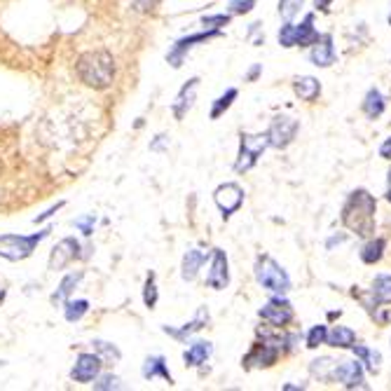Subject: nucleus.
<instances>
[{
    "mask_svg": "<svg viewBox=\"0 0 391 391\" xmlns=\"http://www.w3.org/2000/svg\"><path fill=\"white\" fill-rule=\"evenodd\" d=\"M215 36H220V31H218V29H211V31H206V33H194V36H190V38L178 40V43L173 45V50L169 52V64L173 66V69H178V66L183 64L185 54L190 52L194 45H197V43H204V40L215 38Z\"/></svg>",
    "mask_w": 391,
    "mask_h": 391,
    "instance_id": "obj_12",
    "label": "nucleus"
},
{
    "mask_svg": "<svg viewBox=\"0 0 391 391\" xmlns=\"http://www.w3.org/2000/svg\"><path fill=\"white\" fill-rule=\"evenodd\" d=\"M258 314H260L262 321H267L269 326H274V328L288 326V323L293 321V316H295L293 305H291V302H288L286 298H281V295H276V298L269 300Z\"/></svg>",
    "mask_w": 391,
    "mask_h": 391,
    "instance_id": "obj_8",
    "label": "nucleus"
},
{
    "mask_svg": "<svg viewBox=\"0 0 391 391\" xmlns=\"http://www.w3.org/2000/svg\"><path fill=\"white\" fill-rule=\"evenodd\" d=\"M356 342V333L347 326H335L333 330H328V340L326 345L338 347V349H352V345Z\"/></svg>",
    "mask_w": 391,
    "mask_h": 391,
    "instance_id": "obj_21",
    "label": "nucleus"
},
{
    "mask_svg": "<svg viewBox=\"0 0 391 391\" xmlns=\"http://www.w3.org/2000/svg\"><path fill=\"white\" fill-rule=\"evenodd\" d=\"M389 26H391V15H389Z\"/></svg>",
    "mask_w": 391,
    "mask_h": 391,
    "instance_id": "obj_46",
    "label": "nucleus"
},
{
    "mask_svg": "<svg viewBox=\"0 0 391 391\" xmlns=\"http://www.w3.org/2000/svg\"><path fill=\"white\" fill-rule=\"evenodd\" d=\"M162 377V380H166V382H173V377L169 373V368H166V363L162 356H152V359H148L145 361V366H143V377L145 380H152V377Z\"/></svg>",
    "mask_w": 391,
    "mask_h": 391,
    "instance_id": "obj_23",
    "label": "nucleus"
},
{
    "mask_svg": "<svg viewBox=\"0 0 391 391\" xmlns=\"http://www.w3.org/2000/svg\"><path fill=\"white\" fill-rule=\"evenodd\" d=\"M335 59H338V52H335L333 36H330V33H321L319 40L312 45L309 62H312L314 66H319V69H328V66L335 64Z\"/></svg>",
    "mask_w": 391,
    "mask_h": 391,
    "instance_id": "obj_11",
    "label": "nucleus"
},
{
    "mask_svg": "<svg viewBox=\"0 0 391 391\" xmlns=\"http://www.w3.org/2000/svg\"><path fill=\"white\" fill-rule=\"evenodd\" d=\"M370 293L375 295L380 305H391V274H377Z\"/></svg>",
    "mask_w": 391,
    "mask_h": 391,
    "instance_id": "obj_25",
    "label": "nucleus"
},
{
    "mask_svg": "<svg viewBox=\"0 0 391 391\" xmlns=\"http://www.w3.org/2000/svg\"><path fill=\"white\" fill-rule=\"evenodd\" d=\"M197 85H199L197 78L187 80V85H183V90H180L178 99H176V104H173V115H176V120H183L185 113L192 108V104H194V94H197Z\"/></svg>",
    "mask_w": 391,
    "mask_h": 391,
    "instance_id": "obj_16",
    "label": "nucleus"
},
{
    "mask_svg": "<svg viewBox=\"0 0 391 391\" xmlns=\"http://www.w3.org/2000/svg\"><path fill=\"white\" fill-rule=\"evenodd\" d=\"M62 206H64V201H59V204H57V206H52V208H50V211H47V213L38 215V218H36V222H43L45 218H50V215H54V213H57V211H59V208H62Z\"/></svg>",
    "mask_w": 391,
    "mask_h": 391,
    "instance_id": "obj_40",
    "label": "nucleus"
},
{
    "mask_svg": "<svg viewBox=\"0 0 391 391\" xmlns=\"http://www.w3.org/2000/svg\"><path fill=\"white\" fill-rule=\"evenodd\" d=\"M76 225L83 230L85 234H92V225H94V218H87V220H76Z\"/></svg>",
    "mask_w": 391,
    "mask_h": 391,
    "instance_id": "obj_39",
    "label": "nucleus"
},
{
    "mask_svg": "<svg viewBox=\"0 0 391 391\" xmlns=\"http://www.w3.org/2000/svg\"><path fill=\"white\" fill-rule=\"evenodd\" d=\"M206 284L215 288V291H222L227 284H230V272H227V258L220 248L213 251V260H211V269L206 274Z\"/></svg>",
    "mask_w": 391,
    "mask_h": 391,
    "instance_id": "obj_13",
    "label": "nucleus"
},
{
    "mask_svg": "<svg viewBox=\"0 0 391 391\" xmlns=\"http://www.w3.org/2000/svg\"><path fill=\"white\" fill-rule=\"evenodd\" d=\"M342 241H345V234H338V237H330V239H328V244H326V248L330 251V248H333L335 244H342Z\"/></svg>",
    "mask_w": 391,
    "mask_h": 391,
    "instance_id": "obj_42",
    "label": "nucleus"
},
{
    "mask_svg": "<svg viewBox=\"0 0 391 391\" xmlns=\"http://www.w3.org/2000/svg\"><path fill=\"white\" fill-rule=\"evenodd\" d=\"M380 157L382 159H391V136L380 145Z\"/></svg>",
    "mask_w": 391,
    "mask_h": 391,
    "instance_id": "obj_38",
    "label": "nucleus"
},
{
    "mask_svg": "<svg viewBox=\"0 0 391 391\" xmlns=\"http://www.w3.org/2000/svg\"><path fill=\"white\" fill-rule=\"evenodd\" d=\"M330 3H333V0H314V8L319 10V12H328L330 10Z\"/></svg>",
    "mask_w": 391,
    "mask_h": 391,
    "instance_id": "obj_41",
    "label": "nucleus"
},
{
    "mask_svg": "<svg viewBox=\"0 0 391 391\" xmlns=\"http://www.w3.org/2000/svg\"><path fill=\"white\" fill-rule=\"evenodd\" d=\"M375 211L377 201L368 190H354L342 206V222L356 237H370L375 232Z\"/></svg>",
    "mask_w": 391,
    "mask_h": 391,
    "instance_id": "obj_1",
    "label": "nucleus"
},
{
    "mask_svg": "<svg viewBox=\"0 0 391 391\" xmlns=\"http://www.w3.org/2000/svg\"><path fill=\"white\" fill-rule=\"evenodd\" d=\"M201 24H204V26H211V29H220V26L230 24V17H227V15H213V17H204V19H201Z\"/></svg>",
    "mask_w": 391,
    "mask_h": 391,
    "instance_id": "obj_36",
    "label": "nucleus"
},
{
    "mask_svg": "<svg viewBox=\"0 0 391 391\" xmlns=\"http://www.w3.org/2000/svg\"><path fill=\"white\" fill-rule=\"evenodd\" d=\"M101 370V359L97 354H80L78 363L71 370V377L76 382H92Z\"/></svg>",
    "mask_w": 391,
    "mask_h": 391,
    "instance_id": "obj_15",
    "label": "nucleus"
},
{
    "mask_svg": "<svg viewBox=\"0 0 391 391\" xmlns=\"http://www.w3.org/2000/svg\"><path fill=\"white\" fill-rule=\"evenodd\" d=\"M204 262H206V253L199 251V248H190V251L183 255V269H180V276H183L185 281H192Z\"/></svg>",
    "mask_w": 391,
    "mask_h": 391,
    "instance_id": "obj_19",
    "label": "nucleus"
},
{
    "mask_svg": "<svg viewBox=\"0 0 391 391\" xmlns=\"http://www.w3.org/2000/svg\"><path fill=\"white\" fill-rule=\"evenodd\" d=\"M237 90H227L225 94H222V97L218 99V101H215V104H213V111H211V120H218L220 115H222V113H225L227 111V108H230L232 106V101L234 99H237Z\"/></svg>",
    "mask_w": 391,
    "mask_h": 391,
    "instance_id": "obj_31",
    "label": "nucleus"
},
{
    "mask_svg": "<svg viewBox=\"0 0 391 391\" xmlns=\"http://www.w3.org/2000/svg\"><path fill=\"white\" fill-rule=\"evenodd\" d=\"M45 237H47V230L33 234V237L3 234V237H0V255L8 260H24V258H29V255L33 253V248H36Z\"/></svg>",
    "mask_w": 391,
    "mask_h": 391,
    "instance_id": "obj_6",
    "label": "nucleus"
},
{
    "mask_svg": "<svg viewBox=\"0 0 391 391\" xmlns=\"http://www.w3.org/2000/svg\"><path fill=\"white\" fill-rule=\"evenodd\" d=\"M326 340H328V328L323 326V323H319V326H314L312 330H309V335H307V347H309V349H316V347L326 345Z\"/></svg>",
    "mask_w": 391,
    "mask_h": 391,
    "instance_id": "obj_32",
    "label": "nucleus"
},
{
    "mask_svg": "<svg viewBox=\"0 0 391 391\" xmlns=\"http://www.w3.org/2000/svg\"><path fill=\"white\" fill-rule=\"evenodd\" d=\"M213 199L222 211V218H230V215L244 204V190H241L237 183H225L213 192Z\"/></svg>",
    "mask_w": 391,
    "mask_h": 391,
    "instance_id": "obj_10",
    "label": "nucleus"
},
{
    "mask_svg": "<svg viewBox=\"0 0 391 391\" xmlns=\"http://www.w3.org/2000/svg\"><path fill=\"white\" fill-rule=\"evenodd\" d=\"M267 145H269L267 134H241L239 157H237V164H234V171L244 173L248 169H253L258 164V159L262 157V152L267 150Z\"/></svg>",
    "mask_w": 391,
    "mask_h": 391,
    "instance_id": "obj_5",
    "label": "nucleus"
},
{
    "mask_svg": "<svg viewBox=\"0 0 391 391\" xmlns=\"http://www.w3.org/2000/svg\"><path fill=\"white\" fill-rule=\"evenodd\" d=\"M206 323H208V312H206V307H201L199 312H197V316H194V321L185 323V326L178 328V330H173V328L166 326L164 333H169V335H173V338L183 340V338H187V335H192V333H197V330H201V328L206 326Z\"/></svg>",
    "mask_w": 391,
    "mask_h": 391,
    "instance_id": "obj_20",
    "label": "nucleus"
},
{
    "mask_svg": "<svg viewBox=\"0 0 391 391\" xmlns=\"http://www.w3.org/2000/svg\"><path fill=\"white\" fill-rule=\"evenodd\" d=\"M94 345V352H99L101 356H106V361H120V352L113 345H108V342H101V340H97V342H92Z\"/></svg>",
    "mask_w": 391,
    "mask_h": 391,
    "instance_id": "obj_33",
    "label": "nucleus"
},
{
    "mask_svg": "<svg viewBox=\"0 0 391 391\" xmlns=\"http://www.w3.org/2000/svg\"><path fill=\"white\" fill-rule=\"evenodd\" d=\"M255 3H258V0H232L230 8L234 15H246V12H251L255 8Z\"/></svg>",
    "mask_w": 391,
    "mask_h": 391,
    "instance_id": "obj_35",
    "label": "nucleus"
},
{
    "mask_svg": "<svg viewBox=\"0 0 391 391\" xmlns=\"http://www.w3.org/2000/svg\"><path fill=\"white\" fill-rule=\"evenodd\" d=\"M384 108H387V104H384V97L380 90H368L366 99H363V113H366L368 120H377L384 113Z\"/></svg>",
    "mask_w": 391,
    "mask_h": 391,
    "instance_id": "obj_22",
    "label": "nucleus"
},
{
    "mask_svg": "<svg viewBox=\"0 0 391 391\" xmlns=\"http://www.w3.org/2000/svg\"><path fill=\"white\" fill-rule=\"evenodd\" d=\"M333 380H338L347 389H368L366 377H363V363L356 361H342L333 370Z\"/></svg>",
    "mask_w": 391,
    "mask_h": 391,
    "instance_id": "obj_9",
    "label": "nucleus"
},
{
    "mask_svg": "<svg viewBox=\"0 0 391 391\" xmlns=\"http://www.w3.org/2000/svg\"><path fill=\"white\" fill-rule=\"evenodd\" d=\"M87 309H90V302H87V300H76V302L69 300V302H66V319H69L71 323L80 321L87 314Z\"/></svg>",
    "mask_w": 391,
    "mask_h": 391,
    "instance_id": "obj_30",
    "label": "nucleus"
},
{
    "mask_svg": "<svg viewBox=\"0 0 391 391\" xmlns=\"http://www.w3.org/2000/svg\"><path fill=\"white\" fill-rule=\"evenodd\" d=\"M293 90L295 94L302 99V101H307V104H312V101L319 99V94H321V83L316 78L312 76H300V78H295L293 80Z\"/></svg>",
    "mask_w": 391,
    "mask_h": 391,
    "instance_id": "obj_17",
    "label": "nucleus"
},
{
    "mask_svg": "<svg viewBox=\"0 0 391 391\" xmlns=\"http://www.w3.org/2000/svg\"><path fill=\"white\" fill-rule=\"evenodd\" d=\"M300 129V122L291 115H276L272 120V125H269L267 129V141L269 145L276 148V150H284V148H288L293 143L295 134H298Z\"/></svg>",
    "mask_w": 391,
    "mask_h": 391,
    "instance_id": "obj_7",
    "label": "nucleus"
},
{
    "mask_svg": "<svg viewBox=\"0 0 391 391\" xmlns=\"http://www.w3.org/2000/svg\"><path fill=\"white\" fill-rule=\"evenodd\" d=\"M255 281L269 293L284 295L291 291V276L286 274V269L279 265L269 255H260L255 260Z\"/></svg>",
    "mask_w": 391,
    "mask_h": 391,
    "instance_id": "obj_3",
    "label": "nucleus"
},
{
    "mask_svg": "<svg viewBox=\"0 0 391 391\" xmlns=\"http://www.w3.org/2000/svg\"><path fill=\"white\" fill-rule=\"evenodd\" d=\"M384 248H387V241H384L382 237L370 239L368 244L361 248V260L366 262V265H375V262H380V260H382Z\"/></svg>",
    "mask_w": 391,
    "mask_h": 391,
    "instance_id": "obj_26",
    "label": "nucleus"
},
{
    "mask_svg": "<svg viewBox=\"0 0 391 391\" xmlns=\"http://www.w3.org/2000/svg\"><path fill=\"white\" fill-rule=\"evenodd\" d=\"M321 33L314 29V15H307L302 19V24H291L286 22V26H281L279 31V45L281 47H309L319 40Z\"/></svg>",
    "mask_w": 391,
    "mask_h": 391,
    "instance_id": "obj_4",
    "label": "nucleus"
},
{
    "mask_svg": "<svg viewBox=\"0 0 391 391\" xmlns=\"http://www.w3.org/2000/svg\"><path fill=\"white\" fill-rule=\"evenodd\" d=\"M143 302H145V307H150V309L157 305V286H155V274L148 276V281H145Z\"/></svg>",
    "mask_w": 391,
    "mask_h": 391,
    "instance_id": "obj_34",
    "label": "nucleus"
},
{
    "mask_svg": "<svg viewBox=\"0 0 391 391\" xmlns=\"http://www.w3.org/2000/svg\"><path fill=\"white\" fill-rule=\"evenodd\" d=\"M335 366H338V363L326 356V359H316V361H312V366H309V370H312V375L319 377V380H330V377H333Z\"/></svg>",
    "mask_w": 391,
    "mask_h": 391,
    "instance_id": "obj_28",
    "label": "nucleus"
},
{
    "mask_svg": "<svg viewBox=\"0 0 391 391\" xmlns=\"http://www.w3.org/2000/svg\"><path fill=\"white\" fill-rule=\"evenodd\" d=\"M80 281H83V272H76V274H69L66 279L62 281V286H59V291L52 295V302L54 305H62V302H69V295L73 293V288H76Z\"/></svg>",
    "mask_w": 391,
    "mask_h": 391,
    "instance_id": "obj_27",
    "label": "nucleus"
},
{
    "mask_svg": "<svg viewBox=\"0 0 391 391\" xmlns=\"http://www.w3.org/2000/svg\"><path fill=\"white\" fill-rule=\"evenodd\" d=\"M387 199L391 201V187H389V192H387Z\"/></svg>",
    "mask_w": 391,
    "mask_h": 391,
    "instance_id": "obj_44",
    "label": "nucleus"
},
{
    "mask_svg": "<svg viewBox=\"0 0 391 391\" xmlns=\"http://www.w3.org/2000/svg\"><path fill=\"white\" fill-rule=\"evenodd\" d=\"M352 352L354 356L363 363V368L368 370V373L377 375L382 368V354L377 352V349H370V347H363V345H352Z\"/></svg>",
    "mask_w": 391,
    "mask_h": 391,
    "instance_id": "obj_18",
    "label": "nucleus"
},
{
    "mask_svg": "<svg viewBox=\"0 0 391 391\" xmlns=\"http://www.w3.org/2000/svg\"><path fill=\"white\" fill-rule=\"evenodd\" d=\"M260 71H262V66H260V64H258V66H253L251 73H248V80H255V78H258V76H260Z\"/></svg>",
    "mask_w": 391,
    "mask_h": 391,
    "instance_id": "obj_43",
    "label": "nucleus"
},
{
    "mask_svg": "<svg viewBox=\"0 0 391 391\" xmlns=\"http://www.w3.org/2000/svg\"><path fill=\"white\" fill-rule=\"evenodd\" d=\"M120 384H118V377H113V375H106L104 380L94 384V389H118Z\"/></svg>",
    "mask_w": 391,
    "mask_h": 391,
    "instance_id": "obj_37",
    "label": "nucleus"
},
{
    "mask_svg": "<svg viewBox=\"0 0 391 391\" xmlns=\"http://www.w3.org/2000/svg\"><path fill=\"white\" fill-rule=\"evenodd\" d=\"M305 5V0H279V15L286 22H293L300 15V8Z\"/></svg>",
    "mask_w": 391,
    "mask_h": 391,
    "instance_id": "obj_29",
    "label": "nucleus"
},
{
    "mask_svg": "<svg viewBox=\"0 0 391 391\" xmlns=\"http://www.w3.org/2000/svg\"><path fill=\"white\" fill-rule=\"evenodd\" d=\"M389 185H391V171H389Z\"/></svg>",
    "mask_w": 391,
    "mask_h": 391,
    "instance_id": "obj_45",
    "label": "nucleus"
},
{
    "mask_svg": "<svg viewBox=\"0 0 391 391\" xmlns=\"http://www.w3.org/2000/svg\"><path fill=\"white\" fill-rule=\"evenodd\" d=\"M78 255H80V244L76 239L69 237V239L59 241V244L54 246L52 255H50V269H62L66 265H71Z\"/></svg>",
    "mask_w": 391,
    "mask_h": 391,
    "instance_id": "obj_14",
    "label": "nucleus"
},
{
    "mask_svg": "<svg viewBox=\"0 0 391 391\" xmlns=\"http://www.w3.org/2000/svg\"><path fill=\"white\" fill-rule=\"evenodd\" d=\"M211 352H213L211 342H194V345L183 354V361H185V366H199V363H204L208 356H211Z\"/></svg>",
    "mask_w": 391,
    "mask_h": 391,
    "instance_id": "obj_24",
    "label": "nucleus"
},
{
    "mask_svg": "<svg viewBox=\"0 0 391 391\" xmlns=\"http://www.w3.org/2000/svg\"><path fill=\"white\" fill-rule=\"evenodd\" d=\"M76 69H78V78L83 80L87 87H94V90H106V87H111L113 78H115L113 57L104 50L85 52L83 57L78 59Z\"/></svg>",
    "mask_w": 391,
    "mask_h": 391,
    "instance_id": "obj_2",
    "label": "nucleus"
}]
</instances>
